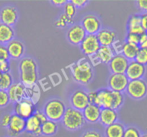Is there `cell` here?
Returning a JSON list of instances; mask_svg holds the SVG:
<instances>
[{"instance_id": "cell-1", "label": "cell", "mask_w": 147, "mask_h": 137, "mask_svg": "<svg viewBox=\"0 0 147 137\" xmlns=\"http://www.w3.org/2000/svg\"><path fill=\"white\" fill-rule=\"evenodd\" d=\"M20 82L25 87H32L38 80V66L33 58L25 56L19 63Z\"/></svg>"}, {"instance_id": "cell-2", "label": "cell", "mask_w": 147, "mask_h": 137, "mask_svg": "<svg viewBox=\"0 0 147 137\" xmlns=\"http://www.w3.org/2000/svg\"><path fill=\"white\" fill-rule=\"evenodd\" d=\"M72 77L74 81L82 85L90 84L94 77L93 66L90 61L83 58L71 66Z\"/></svg>"}, {"instance_id": "cell-3", "label": "cell", "mask_w": 147, "mask_h": 137, "mask_svg": "<svg viewBox=\"0 0 147 137\" xmlns=\"http://www.w3.org/2000/svg\"><path fill=\"white\" fill-rule=\"evenodd\" d=\"M61 122L66 130L69 131H76L81 129L84 126L86 121L82 111L69 107L66 108Z\"/></svg>"}, {"instance_id": "cell-4", "label": "cell", "mask_w": 147, "mask_h": 137, "mask_svg": "<svg viewBox=\"0 0 147 137\" xmlns=\"http://www.w3.org/2000/svg\"><path fill=\"white\" fill-rule=\"evenodd\" d=\"M66 110V106L63 101L60 99L53 98L46 102L43 106V111L48 120L57 123L61 121Z\"/></svg>"}, {"instance_id": "cell-5", "label": "cell", "mask_w": 147, "mask_h": 137, "mask_svg": "<svg viewBox=\"0 0 147 137\" xmlns=\"http://www.w3.org/2000/svg\"><path fill=\"white\" fill-rule=\"evenodd\" d=\"M125 93L134 100H141L147 94V83L144 79L129 81Z\"/></svg>"}, {"instance_id": "cell-6", "label": "cell", "mask_w": 147, "mask_h": 137, "mask_svg": "<svg viewBox=\"0 0 147 137\" xmlns=\"http://www.w3.org/2000/svg\"><path fill=\"white\" fill-rule=\"evenodd\" d=\"M69 103L71 108L83 111L90 104L87 91L84 89H77L71 94Z\"/></svg>"}, {"instance_id": "cell-7", "label": "cell", "mask_w": 147, "mask_h": 137, "mask_svg": "<svg viewBox=\"0 0 147 137\" xmlns=\"http://www.w3.org/2000/svg\"><path fill=\"white\" fill-rule=\"evenodd\" d=\"M94 104L100 108H112L115 105V92L107 87L97 90V96Z\"/></svg>"}, {"instance_id": "cell-8", "label": "cell", "mask_w": 147, "mask_h": 137, "mask_svg": "<svg viewBox=\"0 0 147 137\" xmlns=\"http://www.w3.org/2000/svg\"><path fill=\"white\" fill-rule=\"evenodd\" d=\"M129 80L125 74H110L107 79V88L114 92H125Z\"/></svg>"}, {"instance_id": "cell-9", "label": "cell", "mask_w": 147, "mask_h": 137, "mask_svg": "<svg viewBox=\"0 0 147 137\" xmlns=\"http://www.w3.org/2000/svg\"><path fill=\"white\" fill-rule=\"evenodd\" d=\"M81 25L87 35L96 36L102 29V22L100 18L94 14H88L82 18Z\"/></svg>"}, {"instance_id": "cell-10", "label": "cell", "mask_w": 147, "mask_h": 137, "mask_svg": "<svg viewBox=\"0 0 147 137\" xmlns=\"http://www.w3.org/2000/svg\"><path fill=\"white\" fill-rule=\"evenodd\" d=\"M87 34L81 23H74L71 25L66 31L67 40L74 46H80Z\"/></svg>"}, {"instance_id": "cell-11", "label": "cell", "mask_w": 147, "mask_h": 137, "mask_svg": "<svg viewBox=\"0 0 147 137\" xmlns=\"http://www.w3.org/2000/svg\"><path fill=\"white\" fill-rule=\"evenodd\" d=\"M35 111V103L30 99H23L15 103L14 112L15 114L22 117L24 119H28L34 115Z\"/></svg>"}, {"instance_id": "cell-12", "label": "cell", "mask_w": 147, "mask_h": 137, "mask_svg": "<svg viewBox=\"0 0 147 137\" xmlns=\"http://www.w3.org/2000/svg\"><path fill=\"white\" fill-rule=\"evenodd\" d=\"M100 47L101 46L97 40V36L94 35H87L80 46L82 52L88 57L94 56Z\"/></svg>"}, {"instance_id": "cell-13", "label": "cell", "mask_w": 147, "mask_h": 137, "mask_svg": "<svg viewBox=\"0 0 147 137\" xmlns=\"http://www.w3.org/2000/svg\"><path fill=\"white\" fill-rule=\"evenodd\" d=\"M129 62L122 53H115L108 63L110 74H125Z\"/></svg>"}, {"instance_id": "cell-14", "label": "cell", "mask_w": 147, "mask_h": 137, "mask_svg": "<svg viewBox=\"0 0 147 137\" xmlns=\"http://www.w3.org/2000/svg\"><path fill=\"white\" fill-rule=\"evenodd\" d=\"M18 20V12L15 7L5 6L0 11V22L9 26H13Z\"/></svg>"}, {"instance_id": "cell-15", "label": "cell", "mask_w": 147, "mask_h": 137, "mask_svg": "<svg viewBox=\"0 0 147 137\" xmlns=\"http://www.w3.org/2000/svg\"><path fill=\"white\" fill-rule=\"evenodd\" d=\"M146 74V66L134 61L129 62L128 68L125 71V76L129 81L143 79Z\"/></svg>"}, {"instance_id": "cell-16", "label": "cell", "mask_w": 147, "mask_h": 137, "mask_svg": "<svg viewBox=\"0 0 147 137\" xmlns=\"http://www.w3.org/2000/svg\"><path fill=\"white\" fill-rule=\"evenodd\" d=\"M25 122L26 120L22 117L12 114L10 124L8 126V134L10 137H18L22 133L25 131Z\"/></svg>"}, {"instance_id": "cell-17", "label": "cell", "mask_w": 147, "mask_h": 137, "mask_svg": "<svg viewBox=\"0 0 147 137\" xmlns=\"http://www.w3.org/2000/svg\"><path fill=\"white\" fill-rule=\"evenodd\" d=\"M96 36L101 46L112 47L117 40L116 32L110 28H102Z\"/></svg>"}, {"instance_id": "cell-18", "label": "cell", "mask_w": 147, "mask_h": 137, "mask_svg": "<svg viewBox=\"0 0 147 137\" xmlns=\"http://www.w3.org/2000/svg\"><path fill=\"white\" fill-rule=\"evenodd\" d=\"M115 55V51L113 47L108 46H101L94 56L90 57V62L92 63L94 61H97V64L99 63H103L108 64L109 62Z\"/></svg>"}, {"instance_id": "cell-19", "label": "cell", "mask_w": 147, "mask_h": 137, "mask_svg": "<svg viewBox=\"0 0 147 137\" xmlns=\"http://www.w3.org/2000/svg\"><path fill=\"white\" fill-rule=\"evenodd\" d=\"M26 92L27 87L20 82H14L7 90L10 102H13L15 103L26 98Z\"/></svg>"}, {"instance_id": "cell-20", "label": "cell", "mask_w": 147, "mask_h": 137, "mask_svg": "<svg viewBox=\"0 0 147 137\" xmlns=\"http://www.w3.org/2000/svg\"><path fill=\"white\" fill-rule=\"evenodd\" d=\"M7 48L10 58L13 59H21L23 58L25 47L22 41L14 39L7 45Z\"/></svg>"}, {"instance_id": "cell-21", "label": "cell", "mask_w": 147, "mask_h": 137, "mask_svg": "<svg viewBox=\"0 0 147 137\" xmlns=\"http://www.w3.org/2000/svg\"><path fill=\"white\" fill-rule=\"evenodd\" d=\"M118 121V111L112 108H102L99 122L105 127H107Z\"/></svg>"}, {"instance_id": "cell-22", "label": "cell", "mask_w": 147, "mask_h": 137, "mask_svg": "<svg viewBox=\"0 0 147 137\" xmlns=\"http://www.w3.org/2000/svg\"><path fill=\"white\" fill-rule=\"evenodd\" d=\"M101 109L102 108L95 104H89L85 109L82 111L86 122L90 124H96L99 122Z\"/></svg>"}, {"instance_id": "cell-23", "label": "cell", "mask_w": 147, "mask_h": 137, "mask_svg": "<svg viewBox=\"0 0 147 137\" xmlns=\"http://www.w3.org/2000/svg\"><path fill=\"white\" fill-rule=\"evenodd\" d=\"M15 33L12 26L0 22V44L7 45L15 39Z\"/></svg>"}, {"instance_id": "cell-24", "label": "cell", "mask_w": 147, "mask_h": 137, "mask_svg": "<svg viewBox=\"0 0 147 137\" xmlns=\"http://www.w3.org/2000/svg\"><path fill=\"white\" fill-rule=\"evenodd\" d=\"M125 126L122 122L115 123L105 128V137H123Z\"/></svg>"}, {"instance_id": "cell-25", "label": "cell", "mask_w": 147, "mask_h": 137, "mask_svg": "<svg viewBox=\"0 0 147 137\" xmlns=\"http://www.w3.org/2000/svg\"><path fill=\"white\" fill-rule=\"evenodd\" d=\"M139 49L140 47L138 45L133 44L125 41L121 46V53H122L129 61H131L135 60Z\"/></svg>"}, {"instance_id": "cell-26", "label": "cell", "mask_w": 147, "mask_h": 137, "mask_svg": "<svg viewBox=\"0 0 147 137\" xmlns=\"http://www.w3.org/2000/svg\"><path fill=\"white\" fill-rule=\"evenodd\" d=\"M41 122L35 115H32L25 122V131L33 135L36 131L41 129Z\"/></svg>"}, {"instance_id": "cell-27", "label": "cell", "mask_w": 147, "mask_h": 137, "mask_svg": "<svg viewBox=\"0 0 147 137\" xmlns=\"http://www.w3.org/2000/svg\"><path fill=\"white\" fill-rule=\"evenodd\" d=\"M42 134L46 136H52L58 131V124L56 122L48 120L41 125Z\"/></svg>"}, {"instance_id": "cell-28", "label": "cell", "mask_w": 147, "mask_h": 137, "mask_svg": "<svg viewBox=\"0 0 147 137\" xmlns=\"http://www.w3.org/2000/svg\"><path fill=\"white\" fill-rule=\"evenodd\" d=\"M13 83V79L9 72L2 73L0 75V90L7 91Z\"/></svg>"}, {"instance_id": "cell-29", "label": "cell", "mask_w": 147, "mask_h": 137, "mask_svg": "<svg viewBox=\"0 0 147 137\" xmlns=\"http://www.w3.org/2000/svg\"><path fill=\"white\" fill-rule=\"evenodd\" d=\"M74 20L73 19H71L69 17L66 16L65 14H61V15L59 16V18H58L57 20L55 22V25H56L57 28H66L67 25H74Z\"/></svg>"}, {"instance_id": "cell-30", "label": "cell", "mask_w": 147, "mask_h": 137, "mask_svg": "<svg viewBox=\"0 0 147 137\" xmlns=\"http://www.w3.org/2000/svg\"><path fill=\"white\" fill-rule=\"evenodd\" d=\"M77 9L76 7L71 2V1H68L67 3L63 6V14L71 19H73L77 13Z\"/></svg>"}, {"instance_id": "cell-31", "label": "cell", "mask_w": 147, "mask_h": 137, "mask_svg": "<svg viewBox=\"0 0 147 137\" xmlns=\"http://www.w3.org/2000/svg\"><path fill=\"white\" fill-rule=\"evenodd\" d=\"M139 25H141V15L135 14V15H131L128 18V23H127V30H129L134 27L139 26Z\"/></svg>"}, {"instance_id": "cell-32", "label": "cell", "mask_w": 147, "mask_h": 137, "mask_svg": "<svg viewBox=\"0 0 147 137\" xmlns=\"http://www.w3.org/2000/svg\"><path fill=\"white\" fill-rule=\"evenodd\" d=\"M141 134L139 130L134 126L125 127L123 137H141Z\"/></svg>"}, {"instance_id": "cell-33", "label": "cell", "mask_w": 147, "mask_h": 137, "mask_svg": "<svg viewBox=\"0 0 147 137\" xmlns=\"http://www.w3.org/2000/svg\"><path fill=\"white\" fill-rule=\"evenodd\" d=\"M135 61L144 66L147 65V51L145 49H140L136 56Z\"/></svg>"}, {"instance_id": "cell-34", "label": "cell", "mask_w": 147, "mask_h": 137, "mask_svg": "<svg viewBox=\"0 0 147 137\" xmlns=\"http://www.w3.org/2000/svg\"><path fill=\"white\" fill-rule=\"evenodd\" d=\"M10 103L7 91L0 90V108H5Z\"/></svg>"}, {"instance_id": "cell-35", "label": "cell", "mask_w": 147, "mask_h": 137, "mask_svg": "<svg viewBox=\"0 0 147 137\" xmlns=\"http://www.w3.org/2000/svg\"><path fill=\"white\" fill-rule=\"evenodd\" d=\"M10 59L7 46L0 44V62L9 61Z\"/></svg>"}, {"instance_id": "cell-36", "label": "cell", "mask_w": 147, "mask_h": 137, "mask_svg": "<svg viewBox=\"0 0 147 137\" xmlns=\"http://www.w3.org/2000/svg\"><path fill=\"white\" fill-rule=\"evenodd\" d=\"M81 137H104L102 133L97 129H87L81 135Z\"/></svg>"}, {"instance_id": "cell-37", "label": "cell", "mask_w": 147, "mask_h": 137, "mask_svg": "<svg viewBox=\"0 0 147 137\" xmlns=\"http://www.w3.org/2000/svg\"><path fill=\"white\" fill-rule=\"evenodd\" d=\"M125 42L133 43V44L138 45L139 46L140 36L132 33H128L127 32L126 38H125Z\"/></svg>"}, {"instance_id": "cell-38", "label": "cell", "mask_w": 147, "mask_h": 137, "mask_svg": "<svg viewBox=\"0 0 147 137\" xmlns=\"http://www.w3.org/2000/svg\"><path fill=\"white\" fill-rule=\"evenodd\" d=\"M12 114L7 113L2 116V119H1V125L4 128H8L9 124H10L11 118H12Z\"/></svg>"}, {"instance_id": "cell-39", "label": "cell", "mask_w": 147, "mask_h": 137, "mask_svg": "<svg viewBox=\"0 0 147 137\" xmlns=\"http://www.w3.org/2000/svg\"><path fill=\"white\" fill-rule=\"evenodd\" d=\"M34 115H35L37 118H38L39 121L41 122L42 124H43V123L46 122V121H48L47 117H46V114H45V113L43 112V111L36 110L35 112V113H34Z\"/></svg>"}, {"instance_id": "cell-40", "label": "cell", "mask_w": 147, "mask_h": 137, "mask_svg": "<svg viewBox=\"0 0 147 137\" xmlns=\"http://www.w3.org/2000/svg\"><path fill=\"white\" fill-rule=\"evenodd\" d=\"M71 2L76 7L77 9H80V8H82L86 6L88 4L89 1L87 0H71Z\"/></svg>"}, {"instance_id": "cell-41", "label": "cell", "mask_w": 147, "mask_h": 137, "mask_svg": "<svg viewBox=\"0 0 147 137\" xmlns=\"http://www.w3.org/2000/svg\"><path fill=\"white\" fill-rule=\"evenodd\" d=\"M136 2L140 10L142 11L144 13L147 12V0H138Z\"/></svg>"}, {"instance_id": "cell-42", "label": "cell", "mask_w": 147, "mask_h": 137, "mask_svg": "<svg viewBox=\"0 0 147 137\" xmlns=\"http://www.w3.org/2000/svg\"><path fill=\"white\" fill-rule=\"evenodd\" d=\"M0 68L2 73H9L10 71V65H9V61L0 62Z\"/></svg>"}, {"instance_id": "cell-43", "label": "cell", "mask_w": 147, "mask_h": 137, "mask_svg": "<svg viewBox=\"0 0 147 137\" xmlns=\"http://www.w3.org/2000/svg\"><path fill=\"white\" fill-rule=\"evenodd\" d=\"M87 94H88V98L90 103L94 104L95 103L96 98L97 96V90H92V91L87 92Z\"/></svg>"}, {"instance_id": "cell-44", "label": "cell", "mask_w": 147, "mask_h": 137, "mask_svg": "<svg viewBox=\"0 0 147 137\" xmlns=\"http://www.w3.org/2000/svg\"><path fill=\"white\" fill-rule=\"evenodd\" d=\"M141 26L143 27L146 32H147V12L142 13L141 15Z\"/></svg>"}, {"instance_id": "cell-45", "label": "cell", "mask_w": 147, "mask_h": 137, "mask_svg": "<svg viewBox=\"0 0 147 137\" xmlns=\"http://www.w3.org/2000/svg\"><path fill=\"white\" fill-rule=\"evenodd\" d=\"M52 5L57 7H63L68 2L67 0H52L51 1Z\"/></svg>"}, {"instance_id": "cell-46", "label": "cell", "mask_w": 147, "mask_h": 137, "mask_svg": "<svg viewBox=\"0 0 147 137\" xmlns=\"http://www.w3.org/2000/svg\"><path fill=\"white\" fill-rule=\"evenodd\" d=\"M139 47H140V49H145V50L147 51V40H145L144 42H143V43H140Z\"/></svg>"}, {"instance_id": "cell-47", "label": "cell", "mask_w": 147, "mask_h": 137, "mask_svg": "<svg viewBox=\"0 0 147 137\" xmlns=\"http://www.w3.org/2000/svg\"><path fill=\"white\" fill-rule=\"evenodd\" d=\"M141 137H147V134H141Z\"/></svg>"}, {"instance_id": "cell-48", "label": "cell", "mask_w": 147, "mask_h": 137, "mask_svg": "<svg viewBox=\"0 0 147 137\" xmlns=\"http://www.w3.org/2000/svg\"><path fill=\"white\" fill-rule=\"evenodd\" d=\"M2 74V71H1V68H0V75Z\"/></svg>"}]
</instances>
